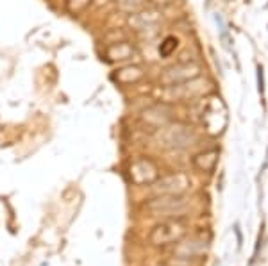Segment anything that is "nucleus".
<instances>
[{
    "mask_svg": "<svg viewBox=\"0 0 268 266\" xmlns=\"http://www.w3.org/2000/svg\"><path fill=\"white\" fill-rule=\"evenodd\" d=\"M184 234H186V227L182 223L168 222V223H161V225H158V227L152 231L150 241H152V245H158V247L161 245V247H165V245H170L174 243V241L180 240Z\"/></svg>",
    "mask_w": 268,
    "mask_h": 266,
    "instance_id": "2",
    "label": "nucleus"
},
{
    "mask_svg": "<svg viewBox=\"0 0 268 266\" xmlns=\"http://www.w3.org/2000/svg\"><path fill=\"white\" fill-rule=\"evenodd\" d=\"M186 182L182 177H168V179H163L161 182L158 184V189L161 193H165V195H168V193H177L180 191V189L184 188Z\"/></svg>",
    "mask_w": 268,
    "mask_h": 266,
    "instance_id": "3",
    "label": "nucleus"
},
{
    "mask_svg": "<svg viewBox=\"0 0 268 266\" xmlns=\"http://www.w3.org/2000/svg\"><path fill=\"white\" fill-rule=\"evenodd\" d=\"M186 207H188V198L176 195V193L159 196L149 204V209L154 214H161V216H179L180 213H184Z\"/></svg>",
    "mask_w": 268,
    "mask_h": 266,
    "instance_id": "1",
    "label": "nucleus"
}]
</instances>
